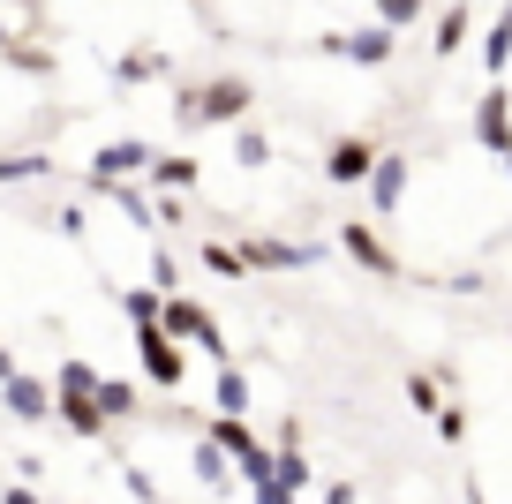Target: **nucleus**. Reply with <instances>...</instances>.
Wrapping results in <instances>:
<instances>
[{
	"label": "nucleus",
	"mask_w": 512,
	"mask_h": 504,
	"mask_svg": "<svg viewBox=\"0 0 512 504\" xmlns=\"http://www.w3.org/2000/svg\"><path fill=\"white\" fill-rule=\"evenodd\" d=\"M482 143H490V151H512V106H505V91H490L482 98Z\"/></svg>",
	"instance_id": "f257e3e1"
},
{
	"label": "nucleus",
	"mask_w": 512,
	"mask_h": 504,
	"mask_svg": "<svg viewBox=\"0 0 512 504\" xmlns=\"http://www.w3.org/2000/svg\"><path fill=\"white\" fill-rule=\"evenodd\" d=\"M369 174V143H339L332 151V181H362Z\"/></svg>",
	"instance_id": "f03ea898"
},
{
	"label": "nucleus",
	"mask_w": 512,
	"mask_h": 504,
	"mask_svg": "<svg viewBox=\"0 0 512 504\" xmlns=\"http://www.w3.org/2000/svg\"><path fill=\"white\" fill-rule=\"evenodd\" d=\"M392 31H362V38H332V53H354V61H384Z\"/></svg>",
	"instance_id": "7ed1b4c3"
},
{
	"label": "nucleus",
	"mask_w": 512,
	"mask_h": 504,
	"mask_svg": "<svg viewBox=\"0 0 512 504\" xmlns=\"http://www.w3.org/2000/svg\"><path fill=\"white\" fill-rule=\"evenodd\" d=\"M482 61H490V76H497V68L512 61V8L497 16V31H490V53H482Z\"/></svg>",
	"instance_id": "20e7f679"
},
{
	"label": "nucleus",
	"mask_w": 512,
	"mask_h": 504,
	"mask_svg": "<svg viewBox=\"0 0 512 504\" xmlns=\"http://www.w3.org/2000/svg\"><path fill=\"white\" fill-rule=\"evenodd\" d=\"M144 354H151V377H181V362H174V347H166L159 331H151V339H144Z\"/></svg>",
	"instance_id": "39448f33"
},
{
	"label": "nucleus",
	"mask_w": 512,
	"mask_h": 504,
	"mask_svg": "<svg viewBox=\"0 0 512 504\" xmlns=\"http://www.w3.org/2000/svg\"><path fill=\"white\" fill-rule=\"evenodd\" d=\"M400 174H407L400 158H392V166H377V204H400Z\"/></svg>",
	"instance_id": "423d86ee"
},
{
	"label": "nucleus",
	"mask_w": 512,
	"mask_h": 504,
	"mask_svg": "<svg viewBox=\"0 0 512 504\" xmlns=\"http://www.w3.org/2000/svg\"><path fill=\"white\" fill-rule=\"evenodd\" d=\"M159 181H166V189H181V181H196V166H189V158H159Z\"/></svg>",
	"instance_id": "0eeeda50"
},
{
	"label": "nucleus",
	"mask_w": 512,
	"mask_h": 504,
	"mask_svg": "<svg viewBox=\"0 0 512 504\" xmlns=\"http://www.w3.org/2000/svg\"><path fill=\"white\" fill-rule=\"evenodd\" d=\"M460 31H467V8H452V16H445V23H437V46H445V53H452V46H460Z\"/></svg>",
	"instance_id": "6e6552de"
},
{
	"label": "nucleus",
	"mask_w": 512,
	"mask_h": 504,
	"mask_svg": "<svg viewBox=\"0 0 512 504\" xmlns=\"http://www.w3.org/2000/svg\"><path fill=\"white\" fill-rule=\"evenodd\" d=\"M377 8H384V23H407V16L422 8V0H377Z\"/></svg>",
	"instance_id": "1a4fd4ad"
},
{
	"label": "nucleus",
	"mask_w": 512,
	"mask_h": 504,
	"mask_svg": "<svg viewBox=\"0 0 512 504\" xmlns=\"http://www.w3.org/2000/svg\"><path fill=\"white\" fill-rule=\"evenodd\" d=\"M0 38H8V31H0Z\"/></svg>",
	"instance_id": "9d476101"
}]
</instances>
